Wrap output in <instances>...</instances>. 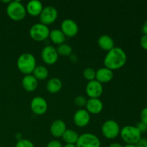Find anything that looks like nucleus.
<instances>
[{"instance_id":"f257e3e1","label":"nucleus","mask_w":147,"mask_h":147,"mask_svg":"<svg viewBox=\"0 0 147 147\" xmlns=\"http://www.w3.org/2000/svg\"><path fill=\"white\" fill-rule=\"evenodd\" d=\"M127 61V55L124 50L119 47H114L108 51L103 60L105 67L112 71L121 68Z\"/></svg>"},{"instance_id":"f03ea898","label":"nucleus","mask_w":147,"mask_h":147,"mask_svg":"<svg viewBox=\"0 0 147 147\" xmlns=\"http://www.w3.org/2000/svg\"><path fill=\"white\" fill-rule=\"evenodd\" d=\"M36 58L30 53H24L19 56L17 61V68L24 75L32 74L36 67Z\"/></svg>"},{"instance_id":"7ed1b4c3","label":"nucleus","mask_w":147,"mask_h":147,"mask_svg":"<svg viewBox=\"0 0 147 147\" xmlns=\"http://www.w3.org/2000/svg\"><path fill=\"white\" fill-rule=\"evenodd\" d=\"M7 14L14 21L22 20L27 14L25 6L20 1H11L7 7Z\"/></svg>"},{"instance_id":"20e7f679","label":"nucleus","mask_w":147,"mask_h":147,"mask_svg":"<svg viewBox=\"0 0 147 147\" xmlns=\"http://www.w3.org/2000/svg\"><path fill=\"white\" fill-rule=\"evenodd\" d=\"M120 136L126 144L136 145L142 139V134L134 126H126L122 128Z\"/></svg>"},{"instance_id":"39448f33","label":"nucleus","mask_w":147,"mask_h":147,"mask_svg":"<svg viewBox=\"0 0 147 147\" xmlns=\"http://www.w3.org/2000/svg\"><path fill=\"white\" fill-rule=\"evenodd\" d=\"M50 32L48 26L41 22H37L30 27V35L34 41L42 42L49 37Z\"/></svg>"},{"instance_id":"423d86ee","label":"nucleus","mask_w":147,"mask_h":147,"mask_svg":"<svg viewBox=\"0 0 147 147\" xmlns=\"http://www.w3.org/2000/svg\"><path fill=\"white\" fill-rule=\"evenodd\" d=\"M101 131L106 139H113L120 134V126L116 121L107 120L102 125Z\"/></svg>"},{"instance_id":"0eeeda50","label":"nucleus","mask_w":147,"mask_h":147,"mask_svg":"<svg viewBox=\"0 0 147 147\" xmlns=\"http://www.w3.org/2000/svg\"><path fill=\"white\" fill-rule=\"evenodd\" d=\"M100 145L99 138L91 133L80 135L76 144V147H100Z\"/></svg>"},{"instance_id":"6e6552de","label":"nucleus","mask_w":147,"mask_h":147,"mask_svg":"<svg viewBox=\"0 0 147 147\" xmlns=\"http://www.w3.org/2000/svg\"><path fill=\"white\" fill-rule=\"evenodd\" d=\"M40 22L45 25L51 24L57 20L58 12L57 9L53 6H46L43 8L40 15Z\"/></svg>"},{"instance_id":"1a4fd4ad","label":"nucleus","mask_w":147,"mask_h":147,"mask_svg":"<svg viewBox=\"0 0 147 147\" xmlns=\"http://www.w3.org/2000/svg\"><path fill=\"white\" fill-rule=\"evenodd\" d=\"M42 59L47 65H53L58 60L57 49L53 45H47L43 47L41 53Z\"/></svg>"},{"instance_id":"9d476101","label":"nucleus","mask_w":147,"mask_h":147,"mask_svg":"<svg viewBox=\"0 0 147 147\" xmlns=\"http://www.w3.org/2000/svg\"><path fill=\"white\" fill-rule=\"evenodd\" d=\"M86 92L90 98H98L103 92V85L96 79L90 80L86 85Z\"/></svg>"},{"instance_id":"9b49d317","label":"nucleus","mask_w":147,"mask_h":147,"mask_svg":"<svg viewBox=\"0 0 147 147\" xmlns=\"http://www.w3.org/2000/svg\"><path fill=\"white\" fill-rule=\"evenodd\" d=\"M60 30L65 37H73L78 32V25L71 19H65L63 20L60 25Z\"/></svg>"},{"instance_id":"f8f14e48","label":"nucleus","mask_w":147,"mask_h":147,"mask_svg":"<svg viewBox=\"0 0 147 147\" xmlns=\"http://www.w3.org/2000/svg\"><path fill=\"white\" fill-rule=\"evenodd\" d=\"M31 110L34 114L43 115L47 110V103L44 98L41 96H36L30 103Z\"/></svg>"},{"instance_id":"ddd939ff","label":"nucleus","mask_w":147,"mask_h":147,"mask_svg":"<svg viewBox=\"0 0 147 147\" xmlns=\"http://www.w3.org/2000/svg\"><path fill=\"white\" fill-rule=\"evenodd\" d=\"M90 121V113L85 109H79L73 115L74 123L80 128H83L87 126Z\"/></svg>"},{"instance_id":"4468645a","label":"nucleus","mask_w":147,"mask_h":147,"mask_svg":"<svg viewBox=\"0 0 147 147\" xmlns=\"http://www.w3.org/2000/svg\"><path fill=\"white\" fill-rule=\"evenodd\" d=\"M50 130V133L54 137L59 138L63 136V134L67 130V127L64 121L61 119H57L51 123Z\"/></svg>"},{"instance_id":"2eb2a0df","label":"nucleus","mask_w":147,"mask_h":147,"mask_svg":"<svg viewBox=\"0 0 147 147\" xmlns=\"http://www.w3.org/2000/svg\"><path fill=\"white\" fill-rule=\"evenodd\" d=\"M86 111L89 113L98 114L102 111L103 109V102L99 98H89L86 102Z\"/></svg>"},{"instance_id":"dca6fc26","label":"nucleus","mask_w":147,"mask_h":147,"mask_svg":"<svg viewBox=\"0 0 147 147\" xmlns=\"http://www.w3.org/2000/svg\"><path fill=\"white\" fill-rule=\"evenodd\" d=\"M113 78V73L111 70L107 67H100L96 71V80L100 83L110 82Z\"/></svg>"},{"instance_id":"f3484780","label":"nucleus","mask_w":147,"mask_h":147,"mask_svg":"<svg viewBox=\"0 0 147 147\" xmlns=\"http://www.w3.org/2000/svg\"><path fill=\"white\" fill-rule=\"evenodd\" d=\"M27 13L32 16H39L43 9L42 3L39 0H31L25 7Z\"/></svg>"},{"instance_id":"a211bd4d","label":"nucleus","mask_w":147,"mask_h":147,"mask_svg":"<svg viewBox=\"0 0 147 147\" xmlns=\"http://www.w3.org/2000/svg\"><path fill=\"white\" fill-rule=\"evenodd\" d=\"M22 85L27 92L34 91L38 86V80L33 75H25L22 80Z\"/></svg>"},{"instance_id":"6ab92c4d","label":"nucleus","mask_w":147,"mask_h":147,"mask_svg":"<svg viewBox=\"0 0 147 147\" xmlns=\"http://www.w3.org/2000/svg\"><path fill=\"white\" fill-rule=\"evenodd\" d=\"M98 44L100 48L106 51H109L115 47L113 39L108 34H102L100 36L98 40Z\"/></svg>"},{"instance_id":"aec40b11","label":"nucleus","mask_w":147,"mask_h":147,"mask_svg":"<svg viewBox=\"0 0 147 147\" xmlns=\"http://www.w3.org/2000/svg\"><path fill=\"white\" fill-rule=\"evenodd\" d=\"M63 88L62 80L58 78H53L47 80L46 84L47 90L50 93H57Z\"/></svg>"},{"instance_id":"412c9836","label":"nucleus","mask_w":147,"mask_h":147,"mask_svg":"<svg viewBox=\"0 0 147 147\" xmlns=\"http://www.w3.org/2000/svg\"><path fill=\"white\" fill-rule=\"evenodd\" d=\"M49 37L53 43L59 45L65 42L66 37L60 29H53L50 32Z\"/></svg>"},{"instance_id":"4be33fe9","label":"nucleus","mask_w":147,"mask_h":147,"mask_svg":"<svg viewBox=\"0 0 147 147\" xmlns=\"http://www.w3.org/2000/svg\"><path fill=\"white\" fill-rule=\"evenodd\" d=\"M78 137V134L73 129H67L62 136L63 141L68 144H76Z\"/></svg>"},{"instance_id":"5701e85b","label":"nucleus","mask_w":147,"mask_h":147,"mask_svg":"<svg viewBox=\"0 0 147 147\" xmlns=\"http://www.w3.org/2000/svg\"><path fill=\"white\" fill-rule=\"evenodd\" d=\"M33 76L35 77V78L37 80H45L47 78L49 74L48 70L46 67L43 65H38L36 66L33 71Z\"/></svg>"},{"instance_id":"b1692460","label":"nucleus","mask_w":147,"mask_h":147,"mask_svg":"<svg viewBox=\"0 0 147 147\" xmlns=\"http://www.w3.org/2000/svg\"><path fill=\"white\" fill-rule=\"evenodd\" d=\"M56 49H57L58 55L63 56H69L73 53V48H72L71 46L68 44H66V43L59 45Z\"/></svg>"},{"instance_id":"393cba45","label":"nucleus","mask_w":147,"mask_h":147,"mask_svg":"<svg viewBox=\"0 0 147 147\" xmlns=\"http://www.w3.org/2000/svg\"><path fill=\"white\" fill-rule=\"evenodd\" d=\"M83 76L88 81L96 79V70L92 67H86L83 70Z\"/></svg>"},{"instance_id":"a878e982","label":"nucleus","mask_w":147,"mask_h":147,"mask_svg":"<svg viewBox=\"0 0 147 147\" xmlns=\"http://www.w3.org/2000/svg\"><path fill=\"white\" fill-rule=\"evenodd\" d=\"M15 147H34V144L30 140L26 139H22L17 141Z\"/></svg>"},{"instance_id":"bb28decb","label":"nucleus","mask_w":147,"mask_h":147,"mask_svg":"<svg viewBox=\"0 0 147 147\" xmlns=\"http://www.w3.org/2000/svg\"><path fill=\"white\" fill-rule=\"evenodd\" d=\"M86 98L83 96H76V98L74 99V103L76 106H79V107H82V106H84L86 105Z\"/></svg>"},{"instance_id":"cd10ccee","label":"nucleus","mask_w":147,"mask_h":147,"mask_svg":"<svg viewBox=\"0 0 147 147\" xmlns=\"http://www.w3.org/2000/svg\"><path fill=\"white\" fill-rule=\"evenodd\" d=\"M135 126H136V129L140 131V133L142 134L144 133H146L147 131V126L144 123H143V122L139 121Z\"/></svg>"},{"instance_id":"c85d7f7f","label":"nucleus","mask_w":147,"mask_h":147,"mask_svg":"<svg viewBox=\"0 0 147 147\" xmlns=\"http://www.w3.org/2000/svg\"><path fill=\"white\" fill-rule=\"evenodd\" d=\"M141 121L144 123L147 126V107L144 108L140 113Z\"/></svg>"},{"instance_id":"c756f323","label":"nucleus","mask_w":147,"mask_h":147,"mask_svg":"<svg viewBox=\"0 0 147 147\" xmlns=\"http://www.w3.org/2000/svg\"><path fill=\"white\" fill-rule=\"evenodd\" d=\"M46 147H63L61 142L57 139H54L47 143V146Z\"/></svg>"},{"instance_id":"7c9ffc66","label":"nucleus","mask_w":147,"mask_h":147,"mask_svg":"<svg viewBox=\"0 0 147 147\" xmlns=\"http://www.w3.org/2000/svg\"><path fill=\"white\" fill-rule=\"evenodd\" d=\"M140 45L142 47L144 50H147V35L146 34H144L140 40Z\"/></svg>"},{"instance_id":"2f4dec72","label":"nucleus","mask_w":147,"mask_h":147,"mask_svg":"<svg viewBox=\"0 0 147 147\" xmlns=\"http://www.w3.org/2000/svg\"><path fill=\"white\" fill-rule=\"evenodd\" d=\"M146 142L147 139H144V138H142L139 142H137V144H136V147H146Z\"/></svg>"},{"instance_id":"473e14b6","label":"nucleus","mask_w":147,"mask_h":147,"mask_svg":"<svg viewBox=\"0 0 147 147\" xmlns=\"http://www.w3.org/2000/svg\"><path fill=\"white\" fill-rule=\"evenodd\" d=\"M142 32L144 34H146L147 35V20L144 22V23L143 24V26H142Z\"/></svg>"},{"instance_id":"72a5a7b5","label":"nucleus","mask_w":147,"mask_h":147,"mask_svg":"<svg viewBox=\"0 0 147 147\" xmlns=\"http://www.w3.org/2000/svg\"><path fill=\"white\" fill-rule=\"evenodd\" d=\"M109 147H123L121 144L117 143V142H114V143H112L109 145Z\"/></svg>"},{"instance_id":"f704fd0d","label":"nucleus","mask_w":147,"mask_h":147,"mask_svg":"<svg viewBox=\"0 0 147 147\" xmlns=\"http://www.w3.org/2000/svg\"><path fill=\"white\" fill-rule=\"evenodd\" d=\"M15 137L17 138V139H18V141L20 140V139H22V134H20V133H17V134L15 135Z\"/></svg>"},{"instance_id":"c9c22d12","label":"nucleus","mask_w":147,"mask_h":147,"mask_svg":"<svg viewBox=\"0 0 147 147\" xmlns=\"http://www.w3.org/2000/svg\"><path fill=\"white\" fill-rule=\"evenodd\" d=\"M63 147H76V144H66Z\"/></svg>"},{"instance_id":"e433bc0d","label":"nucleus","mask_w":147,"mask_h":147,"mask_svg":"<svg viewBox=\"0 0 147 147\" xmlns=\"http://www.w3.org/2000/svg\"><path fill=\"white\" fill-rule=\"evenodd\" d=\"M123 147H136V145H134V144H126Z\"/></svg>"},{"instance_id":"4c0bfd02","label":"nucleus","mask_w":147,"mask_h":147,"mask_svg":"<svg viewBox=\"0 0 147 147\" xmlns=\"http://www.w3.org/2000/svg\"><path fill=\"white\" fill-rule=\"evenodd\" d=\"M146 147H147V142H146Z\"/></svg>"},{"instance_id":"58836bf2","label":"nucleus","mask_w":147,"mask_h":147,"mask_svg":"<svg viewBox=\"0 0 147 147\" xmlns=\"http://www.w3.org/2000/svg\"><path fill=\"white\" fill-rule=\"evenodd\" d=\"M0 147H1V145H0Z\"/></svg>"}]
</instances>
